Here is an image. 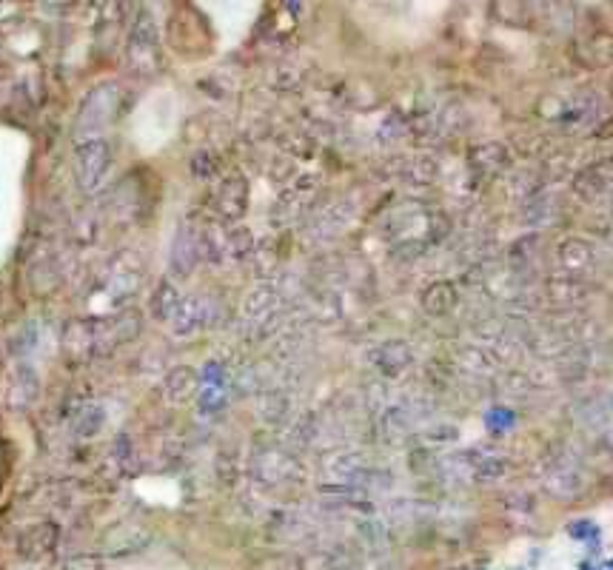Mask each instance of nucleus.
<instances>
[{"label": "nucleus", "mask_w": 613, "mask_h": 570, "mask_svg": "<svg viewBox=\"0 0 613 570\" xmlns=\"http://www.w3.org/2000/svg\"><path fill=\"white\" fill-rule=\"evenodd\" d=\"M543 482L548 485V491H551L554 496H562V500H568V496H577L579 491L588 485V476H585V471L579 468L577 459L554 457V459H548V465H545Z\"/></svg>", "instance_id": "39448f33"}, {"label": "nucleus", "mask_w": 613, "mask_h": 570, "mask_svg": "<svg viewBox=\"0 0 613 570\" xmlns=\"http://www.w3.org/2000/svg\"><path fill=\"white\" fill-rule=\"evenodd\" d=\"M457 306V292H453L451 283H431L423 292V308H426L428 314H434V317H442V314H448L451 308Z\"/></svg>", "instance_id": "f8f14e48"}, {"label": "nucleus", "mask_w": 613, "mask_h": 570, "mask_svg": "<svg viewBox=\"0 0 613 570\" xmlns=\"http://www.w3.org/2000/svg\"><path fill=\"white\" fill-rule=\"evenodd\" d=\"M61 570H103V559L95 553H77L61 564Z\"/></svg>", "instance_id": "ddd939ff"}, {"label": "nucleus", "mask_w": 613, "mask_h": 570, "mask_svg": "<svg viewBox=\"0 0 613 570\" xmlns=\"http://www.w3.org/2000/svg\"><path fill=\"white\" fill-rule=\"evenodd\" d=\"M149 542V534L140 525H132V522H125V525H118L112 528V534L106 536V550H112V553H134V550L146 548Z\"/></svg>", "instance_id": "9d476101"}, {"label": "nucleus", "mask_w": 613, "mask_h": 570, "mask_svg": "<svg viewBox=\"0 0 613 570\" xmlns=\"http://www.w3.org/2000/svg\"><path fill=\"white\" fill-rule=\"evenodd\" d=\"M80 335H86V340L77 348V354H109L118 346H125L129 340L140 335V314L138 311H125L118 317H103V320L84 322V326H75Z\"/></svg>", "instance_id": "f257e3e1"}, {"label": "nucleus", "mask_w": 613, "mask_h": 570, "mask_svg": "<svg viewBox=\"0 0 613 570\" xmlns=\"http://www.w3.org/2000/svg\"><path fill=\"white\" fill-rule=\"evenodd\" d=\"M112 168V149L103 138L80 140L75 146V177L84 191H95Z\"/></svg>", "instance_id": "20e7f679"}, {"label": "nucleus", "mask_w": 613, "mask_h": 570, "mask_svg": "<svg viewBox=\"0 0 613 570\" xmlns=\"http://www.w3.org/2000/svg\"><path fill=\"white\" fill-rule=\"evenodd\" d=\"M591 251L593 249L585 243V240L568 237V240H562V243H559L557 257H559V263L568 268V272H582V268H588V263L593 260Z\"/></svg>", "instance_id": "9b49d317"}, {"label": "nucleus", "mask_w": 613, "mask_h": 570, "mask_svg": "<svg viewBox=\"0 0 613 570\" xmlns=\"http://www.w3.org/2000/svg\"><path fill=\"white\" fill-rule=\"evenodd\" d=\"M573 188H577V195L585 197L588 202L600 200L607 191H613V157H605V161L582 168V172L577 174V180H573Z\"/></svg>", "instance_id": "6e6552de"}, {"label": "nucleus", "mask_w": 613, "mask_h": 570, "mask_svg": "<svg viewBox=\"0 0 613 570\" xmlns=\"http://www.w3.org/2000/svg\"><path fill=\"white\" fill-rule=\"evenodd\" d=\"M215 209L223 217H238L245 211V202H249V183H245L243 174L231 172L229 177L217 183L215 195H211Z\"/></svg>", "instance_id": "0eeeda50"}, {"label": "nucleus", "mask_w": 613, "mask_h": 570, "mask_svg": "<svg viewBox=\"0 0 613 570\" xmlns=\"http://www.w3.org/2000/svg\"><path fill=\"white\" fill-rule=\"evenodd\" d=\"M57 539H61V530H57L55 522H35L18 536V557L26 559V562H43L55 553Z\"/></svg>", "instance_id": "423d86ee"}, {"label": "nucleus", "mask_w": 613, "mask_h": 570, "mask_svg": "<svg viewBox=\"0 0 613 570\" xmlns=\"http://www.w3.org/2000/svg\"><path fill=\"white\" fill-rule=\"evenodd\" d=\"M125 61H129V66L138 75H154V72L161 69V41H157V26H154L149 12H140L138 21H134L132 35H129V43H125Z\"/></svg>", "instance_id": "7ed1b4c3"}, {"label": "nucleus", "mask_w": 613, "mask_h": 570, "mask_svg": "<svg viewBox=\"0 0 613 570\" xmlns=\"http://www.w3.org/2000/svg\"><path fill=\"white\" fill-rule=\"evenodd\" d=\"M412 348L403 340H385L371 351V362L374 369L385 376H399L408 365H412Z\"/></svg>", "instance_id": "1a4fd4ad"}, {"label": "nucleus", "mask_w": 613, "mask_h": 570, "mask_svg": "<svg viewBox=\"0 0 613 570\" xmlns=\"http://www.w3.org/2000/svg\"><path fill=\"white\" fill-rule=\"evenodd\" d=\"M611 408H613V405H611ZM611 446H613V428H611Z\"/></svg>", "instance_id": "4468645a"}, {"label": "nucleus", "mask_w": 613, "mask_h": 570, "mask_svg": "<svg viewBox=\"0 0 613 570\" xmlns=\"http://www.w3.org/2000/svg\"><path fill=\"white\" fill-rule=\"evenodd\" d=\"M120 109V91L114 84L98 86L89 91V98L84 100L80 112H77L75 134H80V140H95L103 134L106 125H112L118 118Z\"/></svg>", "instance_id": "f03ea898"}]
</instances>
